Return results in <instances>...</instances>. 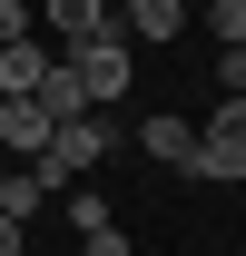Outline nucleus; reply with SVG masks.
<instances>
[{"label":"nucleus","mask_w":246,"mask_h":256,"mask_svg":"<svg viewBox=\"0 0 246 256\" xmlns=\"http://www.w3.org/2000/svg\"><path fill=\"white\" fill-rule=\"evenodd\" d=\"M216 89H226V98H246V50H216Z\"/></svg>","instance_id":"11"},{"label":"nucleus","mask_w":246,"mask_h":256,"mask_svg":"<svg viewBox=\"0 0 246 256\" xmlns=\"http://www.w3.org/2000/svg\"><path fill=\"white\" fill-rule=\"evenodd\" d=\"M60 60L79 69L89 108H108V98H128V79H138V40H128V30H98V40H69Z\"/></svg>","instance_id":"1"},{"label":"nucleus","mask_w":246,"mask_h":256,"mask_svg":"<svg viewBox=\"0 0 246 256\" xmlns=\"http://www.w3.org/2000/svg\"><path fill=\"white\" fill-rule=\"evenodd\" d=\"M0 256H20V217H0Z\"/></svg>","instance_id":"12"},{"label":"nucleus","mask_w":246,"mask_h":256,"mask_svg":"<svg viewBox=\"0 0 246 256\" xmlns=\"http://www.w3.org/2000/svg\"><path fill=\"white\" fill-rule=\"evenodd\" d=\"M187 178H246V98H216V118L197 128Z\"/></svg>","instance_id":"2"},{"label":"nucleus","mask_w":246,"mask_h":256,"mask_svg":"<svg viewBox=\"0 0 246 256\" xmlns=\"http://www.w3.org/2000/svg\"><path fill=\"white\" fill-rule=\"evenodd\" d=\"M60 197H69V226H108V217H118L98 188H60Z\"/></svg>","instance_id":"9"},{"label":"nucleus","mask_w":246,"mask_h":256,"mask_svg":"<svg viewBox=\"0 0 246 256\" xmlns=\"http://www.w3.org/2000/svg\"><path fill=\"white\" fill-rule=\"evenodd\" d=\"M138 148H148L158 168H187V158H197V118H178V108H158V118H138Z\"/></svg>","instance_id":"6"},{"label":"nucleus","mask_w":246,"mask_h":256,"mask_svg":"<svg viewBox=\"0 0 246 256\" xmlns=\"http://www.w3.org/2000/svg\"><path fill=\"white\" fill-rule=\"evenodd\" d=\"M40 148H50V108H40V98H0V158L30 168Z\"/></svg>","instance_id":"3"},{"label":"nucleus","mask_w":246,"mask_h":256,"mask_svg":"<svg viewBox=\"0 0 246 256\" xmlns=\"http://www.w3.org/2000/svg\"><path fill=\"white\" fill-rule=\"evenodd\" d=\"M40 30L60 40H98V30H118V10H108V0H40Z\"/></svg>","instance_id":"4"},{"label":"nucleus","mask_w":246,"mask_h":256,"mask_svg":"<svg viewBox=\"0 0 246 256\" xmlns=\"http://www.w3.org/2000/svg\"><path fill=\"white\" fill-rule=\"evenodd\" d=\"M0 188H10V158H0Z\"/></svg>","instance_id":"13"},{"label":"nucleus","mask_w":246,"mask_h":256,"mask_svg":"<svg viewBox=\"0 0 246 256\" xmlns=\"http://www.w3.org/2000/svg\"><path fill=\"white\" fill-rule=\"evenodd\" d=\"M79 256H128V226L108 217V226H79Z\"/></svg>","instance_id":"10"},{"label":"nucleus","mask_w":246,"mask_h":256,"mask_svg":"<svg viewBox=\"0 0 246 256\" xmlns=\"http://www.w3.org/2000/svg\"><path fill=\"white\" fill-rule=\"evenodd\" d=\"M40 108H50V128H60V118H89V89H79V69H69V60H50V79H40Z\"/></svg>","instance_id":"7"},{"label":"nucleus","mask_w":246,"mask_h":256,"mask_svg":"<svg viewBox=\"0 0 246 256\" xmlns=\"http://www.w3.org/2000/svg\"><path fill=\"white\" fill-rule=\"evenodd\" d=\"M207 30L226 40V50H246V0H207Z\"/></svg>","instance_id":"8"},{"label":"nucleus","mask_w":246,"mask_h":256,"mask_svg":"<svg viewBox=\"0 0 246 256\" xmlns=\"http://www.w3.org/2000/svg\"><path fill=\"white\" fill-rule=\"evenodd\" d=\"M50 60H60V50H50V40H0V98H30L40 79H50Z\"/></svg>","instance_id":"5"}]
</instances>
